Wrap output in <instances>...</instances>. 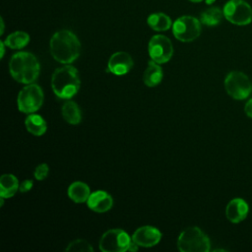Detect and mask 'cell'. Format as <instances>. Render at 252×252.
<instances>
[{"label": "cell", "instance_id": "6da1fadb", "mask_svg": "<svg viewBox=\"0 0 252 252\" xmlns=\"http://www.w3.org/2000/svg\"><path fill=\"white\" fill-rule=\"evenodd\" d=\"M80 49L78 37L69 30L56 32L50 39V53L60 63L69 64L75 61L80 55Z\"/></svg>", "mask_w": 252, "mask_h": 252}, {"label": "cell", "instance_id": "7a4b0ae2", "mask_svg": "<svg viewBox=\"0 0 252 252\" xmlns=\"http://www.w3.org/2000/svg\"><path fill=\"white\" fill-rule=\"evenodd\" d=\"M9 70L17 82L32 84L39 74V63L33 54L21 51L11 57Z\"/></svg>", "mask_w": 252, "mask_h": 252}, {"label": "cell", "instance_id": "3957f363", "mask_svg": "<svg viewBox=\"0 0 252 252\" xmlns=\"http://www.w3.org/2000/svg\"><path fill=\"white\" fill-rule=\"evenodd\" d=\"M54 94L64 99L73 97L80 89V79L77 69L69 64L56 69L51 78Z\"/></svg>", "mask_w": 252, "mask_h": 252}, {"label": "cell", "instance_id": "277c9868", "mask_svg": "<svg viewBox=\"0 0 252 252\" xmlns=\"http://www.w3.org/2000/svg\"><path fill=\"white\" fill-rule=\"evenodd\" d=\"M177 247L182 252H208L211 243L209 237L199 227L191 226L179 234Z\"/></svg>", "mask_w": 252, "mask_h": 252}, {"label": "cell", "instance_id": "5b68a950", "mask_svg": "<svg viewBox=\"0 0 252 252\" xmlns=\"http://www.w3.org/2000/svg\"><path fill=\"white\" fill-rule=\"evenodd\" d=\"M224 89L234 99H245L252 91V84L244 73L231 71L224 79Z\"/></svg>", "mask_w": 252, "mask_h": 252}, {"label": "cell", "instance_id": "8992f818", "mask_svg": "<svg viewBox=\"0 0 252 252\" xmlns=\"http://www.w3.org/2000/svg\"><path fill=\"white\" fill-rule=\"evenodd\" d=\"M172 32L180 41H193L201 33V21L192 16L179 17L172 25Z\"/></svg>", "mask_w": 252, "mask_h": 252}, {"label": "cell", "instance_id": "52a82bcc", "mask_svg": "<svg viewBox=\"0 0 252 252\" xmlns=\"http://www.w3.org/2000/svg\"><path fill=\"white\" fill-rule=\"evenodd\" d=\"M17 102L21 112H35L43 102V93L41 88L35 84H31L24 87L18 94Z\"/></svg>", "mask_w": 252, "mask_h": 252}, {"label": "cell", "instance_id": "ba28073f", "mask_svg": "<svg viewBox=\"0 0 252 252\" xmlns=\"http://www.w3.org/2000/svg\"><path fill=\"white\" fill-rule=\"evenodd\" d=\"M132 238L121 228H114L105 231L99 240V249L103 252H124L127 251Z\"/></svg>", "mask_w": 252, "mask_h": 252}, {"label": "cell", "instance_id": "9c48e42d", "mask_svg": "<svg viewBox=\"0 0 252 252\" xmlns=\"http://www.w3.org/2000/svg\"><path fill=\"white\" fill-rule=\"evenodd\" d=\"M224 18L237 26H245L252 21V8L244 0H229L223 7Z\"/></svg>", "mask_w": 252, "mask_h": 252}, {"label": "cell", "instance_id": "30bf717a", "mask_svg": "<svg viewBox=\"0 0 252 252\" xmlns=\"http://www.w3.org/2000/svg\"><path fill=\"white\" fill-rule=\"evenodd\" d=\"M148 50L152 60L158 64L169 61L173 54V46L170 39L162 34H156L150 39Z\"/></svg>", "mask_w": 252, "mask_h": 252}, {"label": "cell", "instance_id": "8fae6325", "mask_svg": "<svg viewBox=\"0 0 252 252\" xmlns=\"http://www.w3.org/2000/svg\"><path fill=\"white\" fill-rule=\"evenodd\" d=\"M131 238L139 246L152 247V246L157 245L159 242V240L161 238V233L155 226L145 225V226L139 227L133 233Z\"/></svg>", "mask_w": 252, "mask_h": 252}, {"label": "cell", "instance_id": "7c38bea8", "mask_svg": "<svg viewBox=\"0 0 252 252\" xmlns=\"http://www.w3.org/2000/svg\"><path fill=\"white\" fill-rule=\"evenodd\" d=\"M132 67L133 59L127 52L124 51L113 53L107 63V71L118 76L128 73Z\"/></svg>", "mask_w": 252, "mask_h": 252}, {"label": "cell", "instance_id": "4fadbf2b", "mask_svg": "<svg viewBox=\"0 0 252 252\" xmlns=\"http://www.w3.org/2000/svg\"><path fill=\"white\" fill-rule=\"evenodd\" d=\"M249 207L245 200L241 198H235L229 201L225 208V216L229 221L238 223L242 221L248 215Z\"/></svg>", "mask_w": 252, "mask_h": 252}, {"label": "cell", "instance_id": "5bb4252c", "mask_svg": "<svg viewBox=\"0 0 252 252\" xmlns=\"http://www.w3.org/2000/svg\"><path fill=\"white\" fill-rule=\"evenodd\" d=\"M87 204L91 210L96 213H104L112 207L113 200L107 192L99 190L90 195Z\"/></svg>", "mask_w": 252, "mask_h": 252}, {"label": "cell", "instance_id": "9a60e30c", "mask_svg": "<svg viewBox=\"0 0 252 252\" xmlns=\"http://www.w3.org/2000/svg\"><path fill=\"white\" fill-rule=\"evenodd\" d=\"M162 77H163L162 69L158 65V63H157L154 60L149 61L148 66H147V68L144 72V76H143L144 83L148 87H155L161 82Z\"/></svg>", "mask_w": 252, "mask_h": 252}, {"label": "cell", "instance_id": "2e32d148", "mask_svg": "<svg viewBox=\"0 0 252 252\" xmlns=\"http://www.w3.org/2000/svg\"><path fill=\"white\" fill-rule=\"evenodd\" d=\"M90 195V187L81 181L73 182L68 188L69 198L76 203H84L88 201Z\"/></svg>", "mask_w": 252, "mask_h": 252}, {"label": "cell", "instance_id": "e0dca14e", "mask_svg": "<svg viewBox=\"0 0 252 252\" xmlns=\"http://www.w3.org/2000/svg\"><path fill=\"white\" fill-rule=\"evenodd\" d=\"M19 189V182L13 174H3L0 177V197L10 198Z\"/></svg>", "mask_w": 252, "mask_h": 252}, {"label": "cell", "instance_id": "ac0fdd59", "mask_svg": "<svg viewBox=\"0 0 252 252\" xmlns=\"http://www.w3.org/2000/svg\"><path fill=\"white\" fill-rule=\"evenodd\" d=\"M147 23L150 28L157 32L167 31L172 26L171 19L167 15L160 12L151 14L147 19Z\"/></svg>", "mask_w": 252, "mask_h": 252}, {"label": "cell", "instance_id": "d6986e66", "mask_svg": "<svg viewBox=\"0 0 252 252\" xmlns=\"http://www.w3.org/2000/svg\"><path fill=\"white\" fill-rule=\"evenodd\" d=\"M26 127L30 133L35 136H41L45 133L47 125L46 121L37 114H30L25 120Z\"/></svg>", "mask_w": 252, "mask_h": 252}, {"label": "cell", "instance_id": "ffe728a7", "mask_svg": "<svg viewBox=\"0 0 252 252\" xmlns=\"http://www.w3.org/2000/svg\"><path fill=\"white\" fill-rule=\"evenodd\" d=\"M64 119L70 124H79L82 119L80 107L74 101H66L61 108Z\"/></svg>", "mask_w": 252, "mask_h": 252}, {"label": "cell", "instance_id": "44dd1931", "mask_svg": "<svg viewBox=\"0 0 252 252\" xmlns=\"http://www.w3.org/2000/svg\"><path fill=\"white\" fill-rule=\"evenodd\" d=\"M223 17V11H221L218 7H211L207 10H205L201 16H200V21L202 24L209 26V27H214L217 26L220 23Z\"/></svg>", "mask_w": 252, "mask_h": 252}, {"label": "cell", "instance_id": "7402d4cb", "mask_svg": "<svg viewBox=\"0 0 252 252\" xmlns=\"http://www.w3.org/2000/svg\"><path fill=\"white\" fill-rule=\"evenodd\" d=\"M30 41V35L25 32H14L12 33H10L4 43L6 44V46L12 48V49H21L23 47H25Z\"/></svg>", "mask_w": 252, "mask_h": 252}, {"label": "cell", "instance_id": "603a6c76", "mask_svg": "<svg viewBox=\"0 0 252 252\" xmlns=\"http://www.w3.org/2000/svg\"><path fill=\"white\" fill-rule=\"evenodd\" d=\"M66 251H76V252H92L93 247L91 244L84 239H76L70 242L66 248Z\"/></svg>", "mask_w": 252, "mask_h": 252}, {"label": "cell", "instance_id": "cb8c5ba5", "mask_svg": "<svg viewBox=\"0 0 252 252\" xmlns=\"http://www.w3.org/2000/svg\"><path fill=\"white\" fill-rule=\"evenodd\" d=\"M48 171H49L48 165L46 163H41L36 166V168L34 170V177L37 180H43L47 176Z\"/></svg>", "mask_w": 252, "mask_h": 252}, {"label": "cell", "instance_id": "d4e9b609", "mask_svg": "<svg viewBox=\"0 0 252 252\" xmlns=\"http://www.w3.org/2000/svg\"><path fill=\"white\" fill-rule=\"evenodd\" d=\"M32 180H29V179H27V180H25V181H23L21 184H20V186H19V190L21 191V192H28V191H30L31 189H32Z\"/></svg>", "mask_w": 252, "mask_h": 252}, {"label": "cell", "instance_id": "484cf974", "mask_svg": "<svg viewBox=\"0 0 252 252\" xmlns=\"http://www.w3.org/2000/svg\"><path fill=\"white\" fill-rule=\"evenodd\" d=\"M244 111L246 113V115L250 118H252V98H250L244 106Z\"/></svg>", "mask_w": 252, "mask_h": 252}, {"label": "cell", "instance_id": "4316f807", "mask_svg": "<svg viewBox=\"0 0 252 252\" xmlns=\"http://www.w3.org/2000/svg\"><path fill=\"white\" fill-rule=\"evenodd\" d=\"M138 247H139V245H138L135 241L131 240V243H130V245H129L128 251H137V250H138Z\"/></svg>", "mask_w": 252, "mask_h": 252}, {"label": "cell", "instance_id": "83f0119b", "mask_svg": "<svg viewBox=\"0 0 252 252\" xmlns=\"http://www.w3.org/2000/svg\"><path fill=\"white\" fill-rule=\"evenodd\" d=\"M5 43L3 41L0 42V47H1V58H3L4 56V53H5Z\"/></svg>", "mask_w": 252, "mask_h": 252}, {"label": "cell", "instance_id": "f1b7e54d", "mask_svg": "<svg viewBox=\"0 0 252 252\" xmlns=\"http://www.w3.org/2000/svg\"><path fill=\"white\" fill-rule=\"evenodd\" d=\"M0 22H1V32H0V33L2 34V33L4 32V22H3V19H2V18L0 19Z\"/></svg>", "mask_w": 252, "mask_h": 252}, {"label": "cell", "instance_id": "f546056e", "mask_svg": "<svg viewBox=\"0 0 252 252\" xmlns=\"http://www.w3.org/2000/svg\"><path fill=\"white\" fill-rule=\"evenodd\" d=\"M205 1H206V3H207V4H209V5H210V4H213L216 0H205Z\"/></svg>", "mask_w": 252, "mask_h": 252}, {"label": "cell", "instance_id": "4dcf8cb0", "mask_svg": "<svg viewBox=\"0 0 252 252\" xmlns=\"http://www.w3.org/2000/svg\"><path fill=\"white\" fill-rule=\"evenodd\" d=\"M189 1L194 2V3H197V2H201V1H203V0H189Z\"/></svg>", "mask_w": 252, "mask_h": 252}]
</instances>
